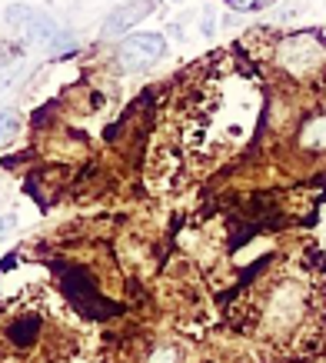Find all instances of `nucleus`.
Returning a JSON list of instances; mask_svg holds the SVG:
<instances>
[{
    "label": "nucleus",
    "mask_w": 326,
    "mask_h": 363,
    "mask_svg": "<svg viewBox=\"0 0 326 363\" xmlns=\"http://www.w3.org/2000/svg\"><path fill=\"white\" fill-rule=\"evenodd\" d=\"M23 30H27V37H30V40H44V44H50V40H54L57 33V23L50 21V17H47V13H33L30 17V23H27V27H23Z\"/></svg>",
    "instance_id": "5"
},
{
    "label": "nucleus",
    "mask_w": 326,
    "mask_h": 363,
    "mask_svg": "<svg viewBox=\"0 0 326 363\" xmlns=\"http://www.w3.org/2000/svg\"><path fill=\"white\" fill-rule=\"evenodd\" d=\"M50 267H54L57 277H60V290H64V297L74 303L77 313H80L84 320H103V317H117V313H123L120 303H110V300L100 297L97 280H94L84 267L60 264V260H54Z\"/></svg>",
    "instance_id": "1"
},
{
    "label": "nucleus",
    "mask_w": 326,
    "mask_h": 363,
    "mask_svg": "<svg viewBox=\"0 0 326 363\" xmlns=\"http://www.w3.org/2000/svg\"><path fill=\"white\" fill-rule=\"evenodd\" d=\"M213 27H217V13L207 11V13H203V27H200V30H203V33L210 37V33H213Z\"/></svg>",
    "instance_id": "12"
},
{
    "label": "nucleus",
    "mask_w": 326,
    "mask_h": 363,
    "mask_svg": "<svg viewBox=\"0 0 326 363\" xmlns=\"http://www.w3.org/2000/svg\"><path fill=\"white\" fill-rule=\"evenodd\" d=\"M37 11H30V7H23V4H11L7 7V23H17V27H27L30 23V17Z\"/></svg>",
    "instance_id": "8"
},
{
    "label": "nucleus",
    "mask_w": 326,
    "mask_h": 363,
    "mask_svg": "<svg viewBox=\"0 0 326 363\" xmlns=\"http://www.w3.org/2000/svg\"><path fill=\"white\" fill-rule=\"evenodd\" d=\"M150 11H153V0H133V4H120L117 11H113L107 21H103V33H107V37H117V33L130 30L133 23H140Z\"/></svg>",
    "instance_id": "4"
},
{
    "label": "nucleus",
    "mask_w": 326,
    "mask_h": 363,
    "mask_svg": "<svg viewBox=\"0 0 326 363\" xmlns=\"http://www.w3.org/2000/svg\"><path fill=\"white\" fill-rule=\"evenodd\" d=\"M13 227H17V217H13V213H4V217H0V237H7Z\"/></svg>",
    "instance_id": "11"
},
{
    "label": "nucleus",
    "mask_w": 326,
    "mask_h": 363,
    "mask_svg": "<svg viewBox=\"0 0 326 363\" xmlns=\"http://www.w3.org/2000/svg\"><path fill=\"white\" fill-rule=\"evenodd\" d=\"M13 130H17V113L4 111V113H0V140H7Z\"/></svg>",
    "instance_id": "10"
},
{
    "label": "nucleus",
    "mask_w": 326,
    "mask_h": 363,
    "mask_svg": "<svg viewBox=\"0 0 326 363\" xmlns=\"http://www.w3.org/2000/svg\"><path fill=\"white\" fill-rule=\"evenodd\" d=\"M163 50H167V40L160 33H133L120 44V57L127 67H147L153 60H160Z\"/></svg>",
    "instance_id": "3"
},
{
    "label": "nucleus",
    "mask_w": 326,
    "mask_h": 363,
    "mask_svg": "<svg viewBox=\"0 0 326 363\" xmlns=\"http://www.w3.org/2000/svg\"><path fill=\"white\" fill-rule=\"evenodd\" d=\"M37 333H40V323H37V320H17V323L7 327V337H11L17 347H30V343L37 340Z\"/></svg>",
    "instance_id": "6"
},
{
    "label": "nucleus",
    "mask_w": 326,
    "mask_h": 363,
    "mask_svg": "<svg viewBox=\"0 0 326 363\" xmlns=\"http://www.w3.org/2000/svg\"><path fill=\"white\" fill-rule=\"evenodd\" d=\"M303 143H306V147H316V150H323V147H326V117H316L313 123H306Z\"/></svg>",
    "instance_id": "7"
},
{
    "label": "nucleus",
    "mask_w": 326,
    "mask_h": 363,
    "mask_svg": "<svg viewBox=\"0 0 326 363\" xmlns=\"http://www.w3.org/2000/svg\"><path fill=\"white\" fill-rule=\"evenodd\" d=\"M326 60V50L316 33H293L280 44V64L293 74H310Z\"/></svg>",
    "instance_id": "2"
},
{
    "label": "nucleus",
    "mask_w": 326,
    "mask_h": 363,
    "mask_svg": "<svg viewBox=\"0 0 326 363\" xmlns=\"http://www.w3.org/2000/svg\"><path fill=\"white\" fill-rule=\"evenodd\" d=\"M276 0H227L230 11L237 13H247V11H263V7H273Z\"/></svg>",
    "instance_id": "9"
}]
</instances>
